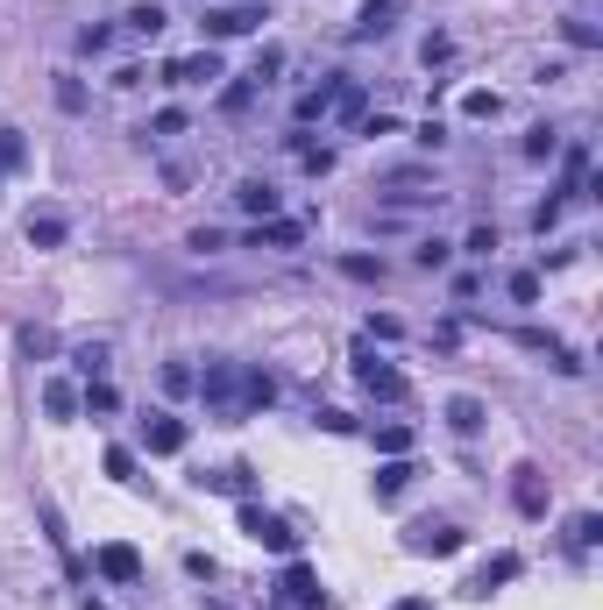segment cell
Here are the masks:
<instances>
[{
    "instance_id": "6da1fadb",
    "label": "cell",
    "mask_w": 603,
    "mask_h": 610,
    "mask_svg": "<svg viewBox=\"0 0 603 610\" xmlns=\"http://www.w3.org/2000/svg\"><path fill=\"white\" fill-rule=\"evenodd\" d=\"M235 525L249 532V540H256V547H270V554H284V561L298 554V532H291V525H284L277 511H263V504H249V497H242V511H235Z\"/></svg>"
},
{
    "instance_id": "7a4b0ae2",
    "label": "cell",
    "mask_w": 603,
    "mask_h": 610,
    "mask_svg": "<svg viewBox=\"0 0 603 610\" xmlns=\"http://www.w3.org/2000/svg\"><path fill=\"white\" fill-rule=\"evenodd\" d=\"M277 603L284 610H327V589H320V575L306 568V561H284V575H277Z\"/></svg>"
},
{
    "instance_id": "3957f363",
    "label": "cell",
    "mask_w": 603,
    "mask_h": 610,
    "mask_svg": "<svg viewBox=\"0 0 603 610\" xmlns=\"http://www.w3.org/2000/svg\"><path fill=\"white\" fill-rule=\"evenodd\" d=\"M355 376H362V391H369V398L405 405V376H398V369H384V362H376L369 348H355Z\"/></svg>"
},
{
    "instance_id": "277c9868",
    "label": "cell",
    "mask_w": 603,
    "mask_h": 610,
    "mask_svg": "<svg viewBox=\"0 0 603 610\" xmlns=\"http://www.w3.org/2000/svg\"><path fill=\"white\" fill-rule=\"evenodd\" d=\"M164 79H171V86H213V79H220V50L206 43V50H192V57H171Z\"/></svg>"
},
{
    "instance_id": "5b68a950",
    "label": "cell",
    "mask_w": 603,
    "mask_h": 610,
    "mask_svg": "<svg viewBox=\"0 0 603 610\" xmlns=\"http://www.w3.org/2000/svg\"><path fill=\"white\" fill-rule=\"evenodd\" d=\"M263 22V8H249V0H235V8H213L199 29H206V43H228V36H249Z\"/></svg>"
},
{
    "instance_id": "8992f818",
    "label": "cell",
    "mask_w": 603,
    "mask_h": 610,
    "mask_svg": "<svg viewBox=\"0 0 603 610\" xmlns=\"http://www.w3.org/2000/svg\"><path fill=\"white\" fill-rule=\"evenodd\" d=\"M405 8H412V0H362V15H355V29H348V36H355V43H376V36H391V22H398Z\"/></svg>"
},
{
    "instance_id": "52a82bcc",
    "label": "cell",
    "mask_w": 603,
    "mask_h": 610,
    "mask_svg": "<svg viewBox=\"0 0 603 610\" xmlns=\"http://www.w3.org/2000/svg\"><path fill=\"white\" fill-rule=\"evenodd\" d=\"M504 582H518V554H490V561L462 582V596H476V603H483V596H497Z\"/></svg>"
},
{
    "instance_id": "ba28073f",
    "label": "cell",
    "mask_w": 603,
    "mask_h": 610,
    "mask_svg": "<svg viewBox=\"0 0 603 610\" xmlns=\"http://www.w3.org/2000/svg\"><path fill=\"white\" fill-rule=\"evenodd\" d=\"M93 568H100L107 582H142V554H135L128 540H107V547L93 554Z\"/></svg>"
},
{
    "instance_id": "9c48e42d",
    "label": "cell",
    "mask_w": 603,
    "mask_h": 610,
    "mask_svg": "<svg viewBox=\"0 0 603 610\" xmlns=\"http://www.w3.org/2000/svg\"><path fill=\"white\" fill-rule=\"evenodd\" d=\"M142 447H149V454H185V419L149 412V419H142Z\"/></svg>"
},
{
    "instance_id": "30bf717a",
    "label": "cell",
    "mask_w": 603,
    "mask_h": 610,
    "mask_svg": "<svg viewBox=\"0 0 603 610\" xmlns=\"http://www.w3.org/2000/svg\"><path fill=\"white\" fill-rule=\"evenodd\" d=\"M405 547H412V554H433V561H455V554H462V532H455V525H412Z\"/></svg>"
},
{
    "instance_id": "8fae6325",
    "label": "cell",
    "mask_w": 603,
    "mask_h": 610,
    "mask_svg": "<svg viewBox=\"0 0 603 610\" xmlns=\"http://www.w3.org/2000/svg\"><path fill=\"white\" fill-rule=\"evenodd\" d=\"M447 426H455L462 440H476V433L490 426V412H483V398H469V391H455V398H447Z\"/></svg>"
},
{
    "instance_id": "7c38bea8",
    "label": "cell",
    "mask_w": 603,
    "mask_h": 610,
    "mask_svg": "<svg viewBox=\"0 0 603 610\" xmlns=\"http://www.w3.org/2000/svg\"><path fill=\"white\" fill-rule=\"evenodd\" d=\"M249 249H298V220H284V213L277 220H256L249 227Z\"/></svg>"
},
{
    "instance_id": "4fadbf2b",
    "label": "cell",
    "mask_w": 603,
    "mask_h": 610,
    "mask_svg": "<svg viewBox=\"0 0 603 610\" xmlns=\"http://www.w3.org/2000/svg\"><path fill=\"white\" fill-rule=\"evenodd\" d=\"M412 476H419V469L405 462V454H384V469H376V476H369V490H376V497H384V504H391V497H398V490H405Z\"/></svg>"
},
{
    "instance_id": "5bb4252c",
    "label": "cell",
    "mask_w": 603,
    "mask_h": 610,
    "mask_svg": "<svg viewBox=\"0 0 603 610\" xmlns=\"http://www.w3.org/2000/svg\"><path fill=\"white\" fill-rule=\"evenodd\" d=\"M235 398H242L249 412L277 405V376H263V369H242V376H235Z\"/></svg>"
},
{
    "instance_id": "9a60e30c",
    "label": "cell",
    "mask_w": 603,
    "mask_h": 610,
    "mask_svg": "<svg viewBox=\"0 0 603 610\" xmlns=\"http://www.w3.org/2000/svg\"><path fill=\"white\" fill-rule=\"evenodd\" d=\"M511 497H518L525 518H540V511H547V483H540V469H518V490H511Z\"/></svg>"
},
{
    "instance_id": "2e32d148",
    "label": "cell",
    "mask_w": 603,
    "mask_h": 610,
    "mask_svg": "<svg viewBox=\"0 0 603 610\" xmlns=\"http://www.w3.org/2000/svg\"><path fill=\"white\" fill-rule=\"evenodd\" d=\"M235 206H242V213H256V220H277V192H270L263 178H249V185L235 192Z\"/></svg>"
},
{
    "instance_id": "e0dca14e",
    "label": "cell",
    "mask_w": 603,
    "mask_h": 610,
    "mask_svg": "<svg viewBox=\"0 0 603 610\" xmlns=\"http://www.w3.org/2000/svg\"><path fill=\"white\" fill-rule=\"evenodd\" d=\"M64 235H71V220H64V213H29V242H36V249H57Z\"/></svg>"
},
{
    "instance_id": "ac0fdd59",
    "label": "cell",
    "mask_w": 603,
    "mask_h": 610,
    "mask_svg": "<svg viewBox=\"0 0 603 610\" xmlns=\"http://www.w3.org/2000/svg\"><path fill=\"white\" fill-rule=\"evenodd\" d=\"M43 412L50 419H79V391H71L64 376H50V384H43Z\"/></svg>"
},
{
    "instance_id": "d6986e66",
    "label": "cell",
    "mask_w": 603,
    "mask_h": 610,
    "mask_svg": "<svg viewBox=\"0 0 603 610\" xmlns=\"http://www.w3.org/2000/svg\"><path fill=\"white\" fill-rule=\"evenodd\" d=\"M596 540H603V518H596V511H575V518H568V547H575V554H589Z\"/></svg>"
},
{
    "instance_id": "ffe728a7",
    "label": "cell",
    "mask_w": 603,
    "mask_h": 610,
    "mask_svg": "<svg viewBox=\"0 0 603 610\" xmlns=\"http://www.w3.org/2000/svg\"><path fill=\"white\" fill-rule=\"evenodd\" d=\"M235 376H242V369H228V362H220V369H206V376H199V391H206L213 405H228V398H235Z\"/></svg>"
},
{
    "instance_id": "44dd1931",
    "label": "cell",
    "mask_w": 603,
    "mask_h": 610,
    "mask_svg": "<svg viewBox=\"0 0 603 610\" xmlns=\"http://www.w3.org/2000/svg\"><path fill=\"white\" fill-rule=\"evenodd\" d=\"M362 107H369L362 86H334V107H327V114H334V121H362Z\"/></svg>"
},
{
    "instance_id": "7402d4cb",
    "label": "cell",
    "mask_w": 603,
    "mask_h": 610,
    "mask_svg": "<svg viewBox=\"0 0 603 610\" xmlns=\"http://www.w3.org/2000/svg\"><path fill=\"white\" fill-rule=\"evenodd\" d=\"M462 114H469V121H497V114H504V100H497L490 86H476V93H462Z\"/></svg>"
},
{
    "instance_id": "603a6c76",
    "label": "cell",
    "mask_w": 603,
    "mask_h": 610,
    "mask_svg": "<svg viewBox=\"0 0 603 610\" xmlns=\"http://www.w3.org/2000/svg\"><path fill=\"white\" fill-rule=\"evenodd\" d=\"M29 164V142H22V128H0V171H22Z\"/></svg>"
},
{
    "instance_id": "cb8c5ba5",
    "label": "cell",
    "mask_w": 603,
    "mask_h": 610,
    "mask_svg": "<svg viewBox=\"0 0 603 610\" xmlns=\"http://www.w3.org/2000/svg\"><path fill=\"white\" fill-rule=\"evenodd\" d=\"M114 405H121V391H114V384H100V376L79 391V412H114Z\"/></svg>"
},
{
    "instance_id": "d4e9b609",
    "label": "cell",
    "mask_w": 603,
    "mask_h": 610,
    "mask_svg": "<svg viewBox=\"0 0 603 610\" xmlns=\"http://www.w3.org/2000/svg\"><path fill=\"white\" fill-rule=\"evenodd\" d=\"M327 107H334V86H320V93H298V128H306V121H327Z\"/></svg>"
},
{
    "instance_id": "484cf974",
    "label": "cell",
    "mask_w": 603,
    "mask_h": 610,
    "mask_svg": "<svg viewBox=\"0 0 603 610\" xmlns=\"http://www.w3.org/2000/svg\"><path fill=\"white\" fill-rule=\"evenodd\" d=\"M376 454H412V426H376Z\"/></svg>"
},
{
    "instance_id": "4316f807",
    "label": "cell",
    "mask_w": 603,
    "mask_h": 610,
    "mask_svg": "<svg viewBox=\"0 0 603 610\" xmlns=\"http://www.w3.org/2000/svg\"><path fill=\"white\" fill-rule=\"evenodd\" d=\"M561 171H568V192H582V185H589V142H575V149H568Z\"/></svg>"
},
{
    "instance_id": "83f0119b",
    "label": "cell",
    "mask_w": 603,
    "mask_h": 610,
    "mask_svg": "<svg viewBox=\"0 0 603 610\" xmlns=\"http://www.w3.org/2000/svg\"><path fill=\"white\" fill-rule=\"evenodd\" d=\"M277 71H284V50H277V43H263V50H256V71H249V79H256V86H270Z\"/></svg>"
},
{
    "instance_id": "f1b7e54d",
    "label": "cell",
    "mask_w": 603,
    "mask_h": 610,
    "mask_svg": "<svg viewBox=\"0 0 603 610\" xmlns=\"http://www.w3.org/2000/svg\"><path fill=\"white\" fill-rule=\"evenodd\" d=\"M341 277H355V284H376V277H384V263H376V256H341Z\"/></svg>"
},
{
    "instance_id": "f546056e",
    "label": "cell",
    "mask_w": 603,
    "mask_h": 610,
    "mask_svg": "<svg viewBox=\"0 0 603 610\" xmlns=\"http://www.w3.org/2000/svg\"><path fill=\"white\" fill-rule=\"evenodd\" d=\"M525 157H540V164L561 157V135H554V128H533V135H525Z\"/></svg>"
},
{
    "instance_id": "4dcf8cb0",
    "label": "cell",
    "mask_w": 603,
    "mask_h": 610,
    "mask_svg": "<svg viewBox=\"0 0 603 610\" xmlns=\"http://www.w3.org/2000/svg\"><path fill=\"white\" fill-rule=\"evenodd\" d=\"M128 29H142V36H157V29H164V8H157V0H142V8H128Z\"/></svg>"
},
{
    "instance_id": "1f68e13d",
    "label": "cell",
    "mask_w": 603,
    "mask_h": 610,
    "mask_svg": "<svg viewBox=\"0 0 603 610\" xmlns=\"http://www.w3.org/2000/svg\"><path fill=\"white\" fill-rule=\"evenodd\" d=\"M511 298L518 305H540V270H511Z\"/></svg>"
},
{
    "instance_id": "d6a6232c",
    "label": "cell",
    "mask_w": 603,
    "mask_h": 610,
    "mask_svg": "<svg viewBox=\"0 0 603 610\" xmlns=\"http://www.w3.org/2000/svg\"><path fill=\"white\" fill-rule=\"evenodd\" d=\"M107 476L114 483H135V447H107Z\"/></svg>"
},
{
    "instance_id": "836d02e7",
    "label": "cell",
    "mask_w": 603,
    "mask_h": 610,
    "mask_svg": "<svg viewBox=\"0 0 603 610\" xmlns=\"http://www.w3.org/2000/svg\"><path fill=\"white\" fill-rule=\"evenodd\" d=\"M412 256H419V270H447V256H455V249H447V242L433 235V242H419Z\"/></svg>"
},
{
    "instance_id": "e575fe53",
    "label": "cell",
    "mask_w": 603,
    "mask_h": 610,
    "mask_svg": "<svg viewBox=\"0 0 603 610\" xmlns=\"http://www.w3.org/2000/svg\"><path fill=\"white\" fill-rule=\"evenodd\" d=\"M192 384H199V376H192V369H185V362H164V391H171V398H185V391H192Z\"/></svg>"
},
{
    "instance_id": "d590c367",
    "label": "cell",
    "mask_w": 603,
    "mask_h": 610,
    "mask_svg": "<svg viewBox=\"0 0 603 610\" xmlns=\"http://www.w3.org/2000/svg\"><path fill=\"white\" fill-rule=\"evenodd\" d=\"M398 334H405L398 313H369V341H398Z\"/></svg>"
},
{
    "instance_id": "8d00e7d4",
    "label": "cell",
    "mask_w": 603,
    "mask_h": 610,
    "mask_svg": "<svg viewBox=\"0 0 603 610\" xmlns=\"http://www.w3.org/2000/svg\"><path fill=\"white\" fill-rule=\"evenodd\" d=\"M57 107L79 114V107H86V86H79V79H57Z\"/></svg>"
},
{
    "instance_id": "74e56055",
    "label": "cell",
    "mask_w": 603,
    "mask_h": 610,
    "mask_svg": "<svg viewBox=\"0 0 603 610\" xmlns=\"http://www.w3.org/2000/svg\"><path fill=\"white\" fill-rule=\"evenodd\" d=\"M462 249H469V256H490V249H497V227H490V220L469 227V242H462Z\"/></svg>"
},
{
    "instance_id": "f35d334b",
    "label": "cell",
    "mask_w": 603,
    "mask_h": 610,
    "mask_svg": "<svg viewBox=\"0 0 603 610\" xmlns=\"http://www.w3.org/2000/svg\"><path fill=\"white\" fill-rule=\"evenodd\" d=\"M256 100V79H242V86H228V93H220V107H228V114H242Z\"/></svg>"
},
{
    "instance_id": "ab89813d",
    "label": "cell",
    "mask_w": 603,
    "mask_h": 610,
    "mask_svg": "<svg viewBox=\"0 0 603 610\" xmlns=\"http://www.w3.org/2000/svg\"><path fill=\"white\" fill-rule=\"evenodd\" d=\"M561 206H568V199H547V206L533 213V227H540V235H547V227H561Z\"/></svg>"
},
{
    "instance_id": "60d3db41",
    "label": "cell",
    "mask_w": 603,
    "mask_h": 610,
    "mask_svg": "<svg viewBox=\"0 0 603 610\" xmlns=\"http://www.w3.org/2000/svg\"><path fill=\"white\" fill-rule=\"evenodd\" d=\"M391 610H426V596H398V603H391Z\"/></svg>"
},
{
    "instance_id": "b9f144b4",
    "label": "cell",
    "mask_w": 603,
    "mask_h": 610,
    "mask_svg": "<svg viewBox=\"0 0 603 610\" xmlns=\"http://www.w3.org/2000/svg\"><path fill=\"white\" fill-rule=\"evenodd\" d=\"M86 610H107V603H100V596H86Z\"/></svg>"
},
{
    "instance_id": "7bdbcfd3",
    "label": "cell",
    "mask_w": 603,
    "mask_h": 610,
    "mask_svg": "<svg viewBox=\"0 0 603 610\" xmlns=\"http://www.w3.org/2000/svg\"><path fill=\"white\" fill-rule=\"evenodd\" d=\"M206 610H228V603H206Z\"/></svg>"
}]
</instances>
